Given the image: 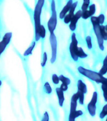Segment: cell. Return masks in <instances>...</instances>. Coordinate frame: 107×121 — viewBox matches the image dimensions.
Segmentation results:
<instances>
[{"mask_svg":"<svg viewBox=\"0 0 107 121\" xmlns=\"http://www.w3.org/2000/svg\"><path fill=\"white\" fill-rule=\"evenodd\" d=\"M78 71L81 74H82L92 81H95V83H101V84L107 83V78L104 77L103 76L99 74L97 72L88 69L82 66H79L78 68Z\"/></svg>","mask_w":107,"mask_h":121,"instance_id":"1","label":"cell"},{"mask_svg":"<svg viewBox=\"0 0 107 121\" xmlns=\"http://www.w3.org/2000/svg\"><path fill=\"white\" fill-rule=\"evenodd\" d=\"M91 22L93 25V30L95 34L96 37L97 39L98 44V47L101 51H104L105 47H104V40L103 38L101 37L100 32H99V26L100 25L99 24L98 22V20L96 17L95 16H92L91 17Z\"/></svg>","mask_w":107,"mask_h":121,"instance_id":"2","label":"cell"},{"mask_svg":"<svg viewBox=\"0 0 107 121\" xmlns=\"http://www.w3.org/2000/svg\"><path fill=\"white\" fill-rule=\"evenodd\" d=\"M45 3V0H38L37 4H36L34 11V28L35 33H36L41 25V14L42 8Z\"/></svg>","mask_w":107,"mask_h":121,"instance_id":"3","label":"cell"},{"mask_svg":"<svg viewBox=\"0 0 107 121\" xmlns=\"http://www.w3.org/2000/svg\"><path fill=\"white\" fill-rule=\"evenodd\" d=\"M51 16L48 22V28L50 34L54 33V31L57 25V14L56 11V4L54 0L51 1Z\"/></svg>","mask_w":107,"mask_h":121,"instance_id":"4","label":"cell"},{"mask_svg":"<svg viewBox=\"0 0 107 121\" xmlns=\"http://www.w3.org/2000/svg\"><path fill=\"white\" fill-rule=\"evenodd\" d=\"M78 42L76 37V34L75 33L72 34L71 35V42L69 45V52L70 55L73 60L78 61Z\"/></svg>","mask_w":107,"mask_h":121,"instance_id":"5","label":"cell"},{"mask_svg":"<svg viewBox=\"0 0 107 121\" xmlns=\"http://www.w3.org/2000/svg\"><path fill=\"white\" fill-rule=\"evenodd\" d=\"M50 42L51 49V57L50 59V62L51 63L53 64L56 61L57 57V40L54 33L50 34Z\"/></svg>","mask_w":107,"mask_h":121,"instance_id":"6","label":"cell"},{"mask_svg":"<svg viewBox=\"0 0 107 121\" xmlns=\"http://www.w3.org/2000/svg\"><path fill=\"white\" fill-rule=\"evenodd\" d=\"M98 100V93L96 91H94L93 93V96L91 99V101L88 104L87 108L88 111L90 113V115L92 117H94L96 114V104L97 103Z\"/></svg>","mask_w":107,"mask_h":121,"instance_id":"7","label":"cell"},{"mask_svg":"<svg viewBox=\"0 0 107 121\" xmlns=\"http://www.w3.org/2000/svg\"><path fill=\"white\" fill-rule=\"evenodd\" d=\"M11 37H12L11 32H8L4 35L2 41L0 42V56L5 50L6 46L9 43Z\"/></svg>","mask_w":107,"mask_h":121,"instance_id":"8","label":"cell"},{"mask_svg":"<svg viewBox=\"0 0 107 121\" xmlns=\"http://www.w3.org/2000/svg\"><path fill=\"white\" fill-rule=\"evenodd\" d=\"M81 13H82V11L81 10H78L77 11L76 13H75L73 17H72V18L70 20V22H69V29L71 30V31H75L76 28V24L78 20H80V18H81Z\"/></svg>","mask_w":107,"mask_h":121,"instance_id":"9","label":"cell"},{"mask_svg":"<svg viewBox=\"0 0 107 121\" xmlns=\"http://www.w3.org/2000/svg\"><path fill=\"white\" fill-rule=\"evenodd\" d=\"M77 5H78V1H76L75 3H73L72 4V5L71 6V8L69 9V11H68L69 13L68 14H66L65 15V17H64V22L66 24L69 23L71 19L72 18V17H73V15L75 14V11Z\"/></svg>","mask_w":107,"mask_h":121,"instance_id":"10","label":"cell"},{"mask_svg":"<svg viewBox=\"0 0 107 121\" xmlns=\"http://www.w3.org/2000/svg\"><path fill=\"white\" fill-rule=\"evenodd\" d=\"M78 100V96L77 93L73 95L71 98V103H70V112H69V115H73V113L76 110L77 107V101Z\"/></svg>","mask_w":107,"mask_h":121,"instance_id":"11","label":"cell"},{"mask_svg":"<svg viewBox=\"0 0 107 121\" xmlns=\"http://www.w3.org/2000/svg\"><path fill=\"white\" fill-rule=\"evenodd\" d=\"M73 3V0H69L67 2V3L66 4L64 8L62 9L60 13V19H63L64 17H65V15L67 14V13L69 11V9L71 8V6L72 5V4Z\"/></svg>","mask_w":107,"mask_h":121,"instance_id":"12","label":"cell"},{"mask_svg":"<svg viewBox=\"0 0 107 121\" xmlns=\"http://www.w3.org/2000/svg\"><path fill=\"white\" fill-rule=\"evenodd\" d=\"M56 93L57 96L58 98V103L60 107H63V105L64 101H65V96H64V92L60 88H56Z\"/></svg>","mask_w":107,"mask_h":121,"instance_id":"13","label":"cell"},{"mask_svg":"<svg viewBox=\"0 0 107 121\" xmlns=\"http://www.w3.org/2000/svg\"><path fill=\"white\" fill-rule=\"evenodd\" d=\"M77 88H78V90L80 91L82 93H83L84 94L87 93L86 85L81 79H79L78 82H77Z\"/></svg>","mask_w":107,"mask_h":121,"instance_id":"14","label":"cell"},{"mask_svg":"<svg viewBox=\"0 0 107 121\" xmlns=\"http://www.w3.org/2000/svg\"><path fill=\"white\" fill-rule=\"evenodd\" d=\"M99 32L101 34V37L103 38V39L105 40H107V26L101 25L99 26Z\"/></svg>","mask_w":107,"mask_h":121,"instance_id":"15","label":"cell"},{"mask_svg":"<svg viewBox=\"0 0 107 121\" xmlns=\"http://www.w3.org/2000/svg\"><path fill=\"white\" fill-rule=\"evenodd\" d=\"M107 57H106L103 60V66L101 68V69L99 70L98 73L101 75L103 76L105 75V74L107 73Z\"/></svg>","mask_w":107,"mask_h":121,"instance_id":"16","label":"cell"},{"mask_svg":"<svg viewBox=\"0 0 107 121\" xmlns=\"http://www.w3.org/2000/svg\"><path fill=\"white\" fill-rule=\"evenodd\" d=\"M35 45H36V42L34 41L32 42V44L30 45V47H28V49H26L25 52H24V56H28L29 55L31 54H32V52L33 51L34 48L35 47Z\"/></svg>","mask_w":107,"mask_h":121,"instance_id":"17","label":"cell"},{"mask_svg":"<svg viewBox=\"0 0 107 121\" xmlns=\"http://www.w3.org/2000/svg\"><path fill=\"white\" fill-rule=\"evenodd\" d=\"M59 79H60V81H61L62 84H64V85H68L71 83V80L70 79H69L68 78L65 77V76L63 75H60L59 76Z\"/></svg>","mask_w":107,"mask_h":121,"instance_id":"18","label":"cell"},{"mask_svg":"<svg viewBox=\"0 0 107 121\" xmlns=\"http://www.w3.org/2000/svg\"><path fill=\"white\" fill-rule=\"evenodd\" d=\"M87 56H88V55L84 52V51H83V49L81 47H79L78 53V58L84 59V58H86Z\"/></svg>","mask_w":107,"mask_h":121,"instance_id":"19","label":"cell"},{"mask_svg":"<svg viewBox=\"0 0 107 121\" xmlns=\"http://www.w3.org/2000/svg\"><path fill=\"white\" fill-rule=\"evenodd\" d=\"M77 94H78V100L80 104L81 105H83L84 104V93H82L80 91H77Z\"/></svg>","mask_w":107,"mask_h":121,"instance_id":"20","label":"cell"},{"mask_svg":"<svg viewBox=\"0 0 107 121\" xmlns=\"http://www.w3.org/2000/svg\"><path fill=\"white\" fill-rule=\"evenodd\" d=\"M44 90L47 94H50L52 92V88L48 82H46L44 85Z\"/></svg>","mask_w":107,"mask_h":121,"instance_id":"21","label":"cell"},{"mask_svg":"<svg viewBox=\"0 0 107 121\" xmlns=\"http://www.w3.org/2000/svg\"><path fill=\"white\" fill-rule=\"evenodd\" d=\"M90 0H83V3L81 6V11H84L88 10V7L90 6Z\"/></svg>","mask_w":107,"mask_h":121,"instance_id":"22","label":"cell"},{"mask_svg":"<svg viewBox=\"0 0 107 121\" xmlns=\"http://www.w3.org/2000/svg\"><path fill=\"white\" fill-rule=\"evenodd\" d=\"M107 115V105H105L103 107V109L101 110V112L99 113V118L101 119H104L106 115Z\"/></svg>","mask_w":107,"mask_h":121,"instance_id":"23","label":"cell"},{"mask_svg":"<svg viewBox=\"0 0 107 121\" xmlns=\"http://www.w3.org/2000/svg\"><path fill=\"white\" fill-rule=\"evenodd\" d=\"M89 10H88V12H89V14H90V17H92L93 15L95 14L96 11V6H95V4H92V5L89 6Z\"/></svg>","mask_w":107,"mask_h":121,"instance_id":"24","label":"cell"},{"mask_svg":"<svg viewBox=\"0 0 107 121\" xmlns=\"http://www.w3.org/2000/svg\"><path fill=\"white\" fill-rule=\"evenodd\" d=\"M107 83L105 84H101V89L103 90V96H104V98H105V102H107Z\"/></svg>","mask_w":107,"mask_h":121,"instance_id":"25","label":"cell"},{"mask_svg":"<svg viewBox=\"0 0 107 121\" xmlns=\"http://www.w3.org/2000/svg\"><path fill=\"white\" fill-rule=\"evenodd\" d=\"M86 42L87 44V47L89 49H92V38L90 36H87L86 37Z\"/></svg>","mask_w":107,"mask_h":121,"instance_id":"26","label":"cell"},{"mask_svg":"<svg viewBox=\"0 0 107 121\" xmlns=\"http://www.w3.org/2000/svg\"><path fill=\"white\" fill-rule=\"evenodd\" d=\"M47 59H48V56H47L46 52H44L43 53V59H42V61H41V66L42 67H45L46 64L47 62Z\"/></svg>","mask_w":107,"mask_h":121,"instance_id":"27","label":"cell"},{"mask_svg":"<svg viewBox=\"0 0 107 121\" xmlns=\"http://www.w3.org/2000/svg\"><path fill=\"white\" fill-rule=\"evenodd\" d=\"M83 114V112L82 110H76V111L74 112V113H73V115H72V116H71V115H69V116L73 117L74 119H76L77 117H80V116H81V115H82Z\"/></svg>","mask_w":107,"mask_h":121,"instance_id":"28","label":"cell"},{"mask_svg":"<svg viewBox=\"0 0 107 121\" xmlns=\"http://www.w3.org/2000/svg\"><path fill=\"white\" fill-rule=\"evenodd\" d=\"M52 81L54 84L55 85H58L60 83V79H59V76L56 74H53L52 75Z\"/></svg>","mask_w":107,"mask_h":121,"instance_id":"29","label":"cell"},{"mask_svg":"<svg viewBox=\"0 0 107 121\" xmlns=\"http://www.w3.org/2000/svg\"><path fill=\"white\" fill-rule=\"evenodd\" d=\"M97 18L98 20L99 24L100 25H103V23L105 22V16H104V15H103V14H101V15H99Z\"/></svg>","mask_w":107,"mask_h":121,"instance_id":"30","label":"cell"},{"mask_svg":"<svg viewBox=\"0 0 107 121\" xmlns=\"http://www.w3.org/2000/svg\"><path fill=\"white\" fill-rule=\"evenodd\" d=\"M41 121H49V115L47 112H45L43 115V117L41 119Z\"/></svg>","mask_w":107,"mask_h":121,"instance_id":"31","label":"cell"},{"mask_svg":"<svg viewBox=\"0 0 107 121\" xmlns=\"http://www.w3.org/2000/svg\"><path fill=\"white\" fill-rule=\"evenodd\" d=\"M60 88L61 90L63 91H66L68 90V85H64V84H61V86H60Z\"/></svg>","mask_w":107,"mask_h":121,"instance_id":"32","label":"cell"},{"mask_svg":"<svg viewBox=\"0 0 107 121\" xmlns=\"http://www.w3.org/2000/svg\"><path fill=\"white\" fill-rule=\"evenodd\" d=\"M68 121H75V119H74L73 117H70V116H69V119H68Z\"/></svg>","mask_w":107,"mask_h":121,"instance_id":"33","label":"cell"},{"mask_svg":"<svg viewBox=\"0 0 107 121\" xmlns=\"http://www.w3.org/2000/svg\"><path fill=\"white\" fill-rule=\"evenodd\" d=\"M1 84H2V82H1V81L0 80V86H1Z\"/></svg>","mask_w":107,"mask_h":121,"instance_id":"34","label":"cell"},{"mask_svg":"<svg viewBox=\"0 0 107 121\" xmlns=\"http://www.w3.org/2000/svg\"><path fill=\"white\" fill-rule=\"evenodd\" d=\"M0 38H1V36H0Z\"/></svg>","mask_w":107,"mask_h":121,"instance_id":"35","label":"cell"}]
</instances>
